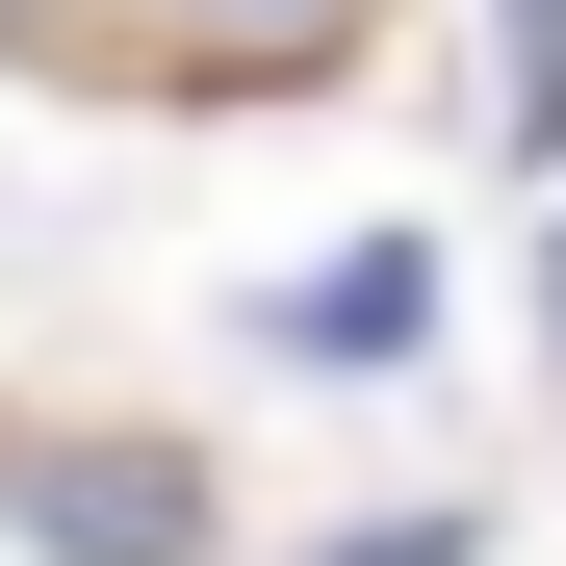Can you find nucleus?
<instances>
[{"mask_svg": "<svg viewBox=\"0 0 566 566\" xmlns=\"http://www.w3.org/2000/svg\"><path fill=\"white\" fill-rule=\"evenodd\" d=\"M0 541H52V566H207V463L180 438H0Z\"/></svg>", "mask_w": 566, "mask_h": 566, "instance_id": "obj_1", "label": "nucleus"}, {"mask_svg": "<svg viewBox=\"0 0 566 566\" xmlns=\"http://www.w3.org/2000/svg\"><path fill=\"white\" fill-rule=\"evenodd\" d=\"M360 27L387 0H104V52L155 104H310V77H360Z\"/></svg>", "mask_w": 566, "mask_h": 566, "instance_id": "obj_2", "label": "nucleus"}, {"mask_svg": "<svg viewBox=\"0 0 566 566\" xmlns=\"http://www.w3.org/2000/svg\"><path fill=\"white\" fill-rule=\"evenodd\" d=\"M412 335H438V258H412V232H360V258L283 283V360H412Z\"/></svg>", "mask_w": 566, "mask_h": 566, "instance_id": "obj_3", "label": "nucleus"}, {"mask_svg": "<svg viewBox=\"0 0 566 566\" xmlns=\"http://www.w3.org/2000/svg\"><path fill=\"white\" fill-rule=\"evenodd\" d=\"M490 27H515V77H490V129L566 180V0H490Z\"/></svg>", "mask_w": 566, "mask_h": 566, "instance_id": "obj_4", "label": "nucleus"}, {"mask_svg": "<svg viewBox=\"0 0 566 566\" xmlns=\"http://www.w3.org/2000/svg\"><path fill=\"white\" fill-rule=\"evenodd\" d=\"M541 360H566V207H541Z\"/></svg>", "mask_w": 566, "mask_h": 566, "instance_id": "obj_5", "label": "nucleus"}]
</instances>
